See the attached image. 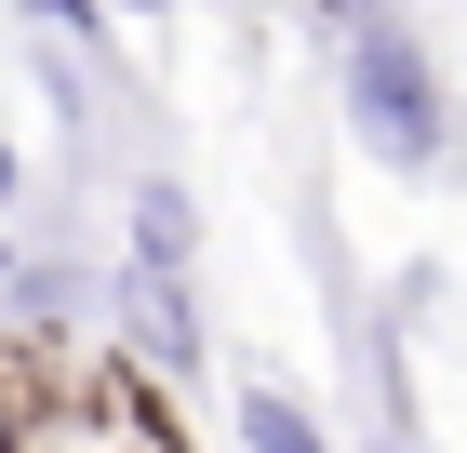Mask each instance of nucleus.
I'll list each match as a JSON object with an SVG mask.
<instances>
[{
    "mask_svg": "<svg viewBox=\"0 0 467 453\" xmlns=\"http://www.w3.org/2000/svg\"><path fill=\"white\" fill-rule=\"evenodd\" d=\"M348 134L388 160V174H414V160H441V67L414 54V40L388 27V14H360L348 27Z\"/></svg>",
    "mask_w": 467,
    "mask_h": 453,
    "instance_id": "obj_1",
    "label": "nucleus"
},
{
    "mask_svg": "<svg viewBox=\"0 0 467 453\" xmlns=\"http://www.w3.org/2000/svg\"><path fill=\"white\" fill-rule=\"evenodd\" d=\"M14 14H27V27H54V40H94V27H108V0H14Z\"/></svg>",
    "mask_w": 467,
    "mask_h": 453,
    "instance_id": "obj_5",
    "label": "nucleus"
},
{
    "mask_svg": "<svg viewBox=\"0 0 467 453\" xmlns=\"http://www.w3.org/2000/svg\"><path fill=\"white\" fill-rule=\"evenodd\" d=\"M0 453H27V440H14V400H0Z\"/></svg>",
    "mask_w": 467,
    "mask_h": 453,
    "instance_id": "obj_8",
    "label": "nucleus"
},
{
    "mask_svg": "<svg viewBox=\"0 0 467 453\" xmlns=\"http://www.w3.org/2000/svg\"><path fill=\"white\" fill-rule=\"evenodd\" d=\"M120 307H134V334L161 347V374H187V360H201V320H187V267H147V253H134Z\"/></svg>",
    "mask_w": 467,
    "mask_h": 453,
    "instance_id": "obj_2",
    "label": "nucleus"
},
{
    "mask_svg": "<svg viewBox=\"0 0 467 453\" xmlns=\"http://www.w3.org/2000/svg\"><path fill=\"white\" fill-rule=\"evenodd\" d=\"M0 293H14V241H0Z\"/></svg>",
    "mask_w": 467,
    "mask_h": 453,
    "instance_id": "obj_10",
    "label": "nucleus"
},
{
    "mask_svg": "<svg viewBox=\"0 0 467 453\" xmlns=\"http://www.w3.org/2000/svg\"><path fill=\"white\" fill-rule=\"evenodd\" d=\"M108 14H161V0H108Z\"/></svg>",
    "mask_w": 467,
    "mask_h": 453,
    "instance_id": "obj_9",
    "label": "nucleus"
},
{
    "mask_svg": "<svg viewBox=\"0 0 467 453\" xmlns=\"http://www.w3.org/2000/svg\"><path fill=\"white\" fill-rule=\"evenodd\" d=\"M321 14H334V27H360V14H388V0H321Z\"/></svg>",
    "mask_w": 467,
    "mask_h": 453,
    "instance_id": "obj_6",
    "label": "nucleus"
},
{
    "mask_svg": "<svg viewBox=\"0 0 467 453\" xmlns=\"http://www.w3.org/2000/svg\"><path fill=\"white\" fill-rule=\"evenodd\" d=\"M134 253H147V267H187V201H174V187L134 201Z\"/></svg>",
    "mask_w": 467,
    "mask_h": 453,
    "instance_id": "obj_4",
    "label": "nucleus"
},
{
    "mask_svg": "<svg viewBox=\"0 0 467 453\" xmlns=\"http://www.w3.org/2000/svg\"><path fill=\"white\" fill-rule=\"evenodd\" d=\"M241 453H334V440L307 427V400H281V386H254V400H241Z\"/></svg>",
    "mask_w": 467,
    "mask_h": 453,
    "instance_id": "obj_3",
    "label": "nucleus"
},
{
    "mask_svg": "<svg viewBox=\"0 0 467 453\" xmlns=\"http://www.w3.org/2000/svg\"><path fill=\"white\" fill-rule=\"evenodd\" d=\"M14 187H27V160H14V147H0V201H14Z\"/></svg>",
    "mask_w": 467,
    "mask_h": 453,
    "instance_id": "obj_7",
    "label": "nucleus"
}]
</instances>
